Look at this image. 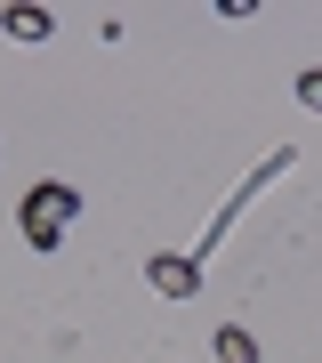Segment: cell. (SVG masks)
Masks as SVG:
<instances>
[{"mask_svg":"<svg viewBox=\"0 0 322 363\" xmlns=\"http://www.w3.org/2000/svg\"><path fill=\"white\" fill-rule=\"evenodd\" d=\"M73 218H81V194H73L64 178H40L33 194H25V210H16V226H25V242H33V250H57Z\"/></svg>","mask_w":322,"mask_h":363,"instance_id":"6da1fadb","label":"cell"},{"mask_svg":"<svg viewBox=\"0 0 322 363\" xmlns=\"http://www.w3.org/2000/svg\"><path fill=\"white\" fill-rule=\"evenodd\" d=\"M145 274H154L161 298H193V291H202V259H185V250H154Z\"/></svg>","mask_w":322,"mask_h":363,"instance_id":"7a4b0ae2","label":"cell"},{"mask_svg":"<svg viewBox=\"0 0 322 363\" xmlns=\"http://www.w3.org/2000/svg\"><path fill=\"white\" fill-rule=\"evenodd\" d=\"M0 33H8V40H49L57 16L40 9V0H16V9H0Z\"/></svg>","mask_w":322,"mask_h":363,"instance_id":"3957f363","label":"cell"},{"mask_svg":"<svg viewBox=\"0 0 322 363\" xmlns=\"http://www.w3.org/2000/svg\"><path fill=\"white\" fill-rule=\"evenodd\" d=\"M218 363H258V339H250L242 323H226V331H218Z\"/></svg>","mask_w":322,"mask_h":363,"instance_id":"277c9868","label":"cell"},{"mask_svg":"<svg viewBox=\"0 0 322 363\" xmlns=\"http://www.w3.org/2000/svg\"><path fill=\"white\" fill-rule=\"evenodd\" d=\"M298 105H306V113H322V65L298 73Z\"/></svg>","mask_w":322,"mask_h":363,"instance_id":"5b68a950","label":"cell"}]
</instances>
